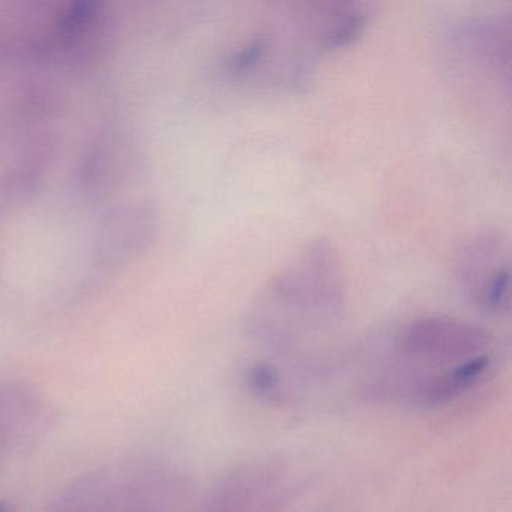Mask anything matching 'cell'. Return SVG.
I'll return each mask as SVG.
<instances>
[{
	"instance_id": "obj_1",
	"label": "cell",
	"mask_w": 512,
	"mask_h": 512,
	"mask_svg": "<svg viewBox=\"0 0 512 512\" xmlns=\"http://www.w3.org/2000/svg\"><path fill=\"white\" fill-rule=\"evenodd\" d=\"M490 368V358L485 355L475 356L469 361L455 367L431 383L427 391V400L443 403L473 388Z\"/></svg>"
},
{
	"instance_id": "obj_2",
	"label": "cell",
	"mask_w": 512,
	"mask_h": 512,
	"mask_svg": "<svg viewBox=\"0 0 512 512\" xmlns=\"http://www.w3.org/2000/svg\"><path fill=\"white\" fill-rule=\"evenodd\" d=\"M367 16L362 11H349L323 37L325 49L334 50L355 43L367 28Z\"/></svg>"
},
{
	"instance_id": "obj_3",
	"label": "cell",
	"mask_w": 512,
	"mask_h": 512,
	"mask_svg": "<svg viewBox=\"0 0 512 512\" xmlns=\"http://www.w3.org/2000/svg\"><path fill=\"white\" fill-rule=\"evenodd\" d=\"M509 268L499 266L481 287V302L491 311H502L508 307Z\"/></svg>"
},
{
	"instance_id": "obj_4",
	"label": "cell",
	"mask_w": 512,
	"mask_h": 512,
	"mask_svg": "<svg viewBox=\"0 0 512 512\" xmlns=\"http://www.w3.org/2000/svg\"><path fill=\"white\" fill-rule=\"evenodd\" d=\"M268 46V38L262 37V35L253 38V40L245 43L241 50L230 56L229 61H227V68L232 73H245V71L253 70L268 52Z\"/></svg>"
},
{
	"instance_id": "obj_5",
	"label": "cell",
	"mask_w": 512,
	"mask_h": 512,
	"mask_svg": "<svg viewBox=\"0 0 512 512\" xmlns=\"http://www.w3.org/2000/svg\"><path fill=\"white\" fill-rule=\"evenodd\" d=\"M247 383L251 391L259 395H271L280 386V376L275 368L259 364L250 368L247 374Z\"/></svg>"
},
{
	"instance_id": "obj_6",
	"label": "cell",
	"mask_w": 512,
	"mask_h": 512,
	"mask_svg": "<svg viewBox=\"0 0 512 512\" xmlns=\"http://www.w3.org/2000/svg\"><path fill=\"white\" fill-rule=\"evenodd\" d=\"M0 512H10L7 508H5L4 503H0Z\"/></svg>"
}]
</instances>
